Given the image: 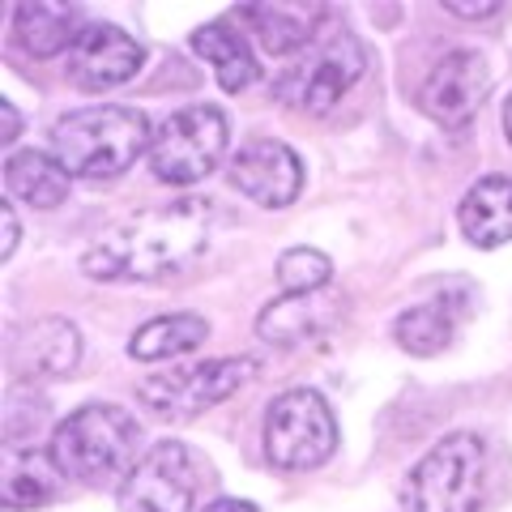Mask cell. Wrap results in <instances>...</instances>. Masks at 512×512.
I'll list each match as a JSON object with an SVG mask.
<instances>
[{"mask_svg":"<svg viewBox=\"0 0 512 512\" xmlns=\"http://www.w3.org/2000/svg\"><path fill=\"white\" fill-rule=\"evenodd\" d=\"M214 205L184 197L171 205L128 214L82 256V269L99 282H163L180 278L210 248Z\"/></svg>","mask_w":512,"mask_h":512,"instance_id":"1","label":"cell"},{"mask_svg":"<svg viewBox=\"0 0 512 512\" xmlns=\"http://www.w3.org/2000/svg\"><path fill=\"white\" fill-rule=\"evenodd\" d=\"M154 141L150 120L137 107H86L56 120L52 150L60 167L82 180H111L128 171Z\"/></svg>","mask_w":512,"mask_h":512,"instance_id":"2","label":"cell"},{"mask_svg":"<svg viewBox=\"0 0 512 512\" xmlns=\"http://www.w3.org/2000/svg\"><path fill=\"white\" fill-rule=\"evenodd\" d=\"M141 427L128 410L111 402H90L73 410L52 436V461L60 474L82 478V483H103L137 466Z\"/></svg>","mask_w":512,"mask_h":512,"instance_id":"3","label":"cell"},{"mask_svg":"<svg viewBox=\"0 0 512 512\" xmlns=\"http://www.w3.org/2000/svg\"><path fill=\"white\" fill-rule=\"evenodd\" d=\"M487 448L470 431L444 436L410 474L414 512H483Z\"/></svg>","mask_w":512,"mask_h":512,"instance_id":"4","label":"cell"},{"mask_svg":"<svg viewBox=\"0 0 512 512\" xmlns=\"http://www.w3.org/2000/svg\"><path fill=\"white\" fill-rule=\"evenodd\" d=\"M367 56L363 43L346 26H320V35L303 47V56L282 69L278 77V99L295 103L303 111H329L342 103V94L363 77Z\"/></svg>","mask_w":512,"mask_h":512,"instance_id":"5","label":"cell"},{"mask_svg":"<svg viewBox=\"0 0 512 512\" xmlns=\"http://www.w3.org/2000/svg\"><path fill=\"white\" fill-rule=\"evenodd\" d=\"M222 150H227V116L210 103L180 107L158 124L150 141V167L163 184H197L218 167Z\"/></svg>","mask_w":512,"mask_h":512,"instance_id":"6","label":"cell"},{"mask_svg":"<svg viewBox=\"0 0 512 512\" xmlns=\"http://www.w3.org/2000/svg\"><path fill=\"white\" fill-rule=\"evenodd\" d=\"M338 448V423L316 389L282 393L265 414V453L278 470H312Z\"/></svg>","mask_w":512,"mask_h":512,"instance_id":"7","label":"cell"},{"mask_svg":"<svg viewBox=\"0 0 512 512\" xmlns=\"http://www.w3.org/2000/svg\"><path fill=\"white\" fill-rule=\"evenodd\" d=\"M252 372H256L252 359H210L192 367H171V372L141 380L137 397L163 419H192V414L227 402Z\"/></svg>","mask_w":512,"mask_h":512,"instance_id":"8","label":"cell"},{"mask_svg":"<svg viewBox=\"0 0 512 512\" xmlns=\"http://www.w3.org/2000/svg\"><path fill=\"white\" fill-rule=\"evenodd\" d=\"M197 461L180 440L154 444L120 483V512H192Z\"/></svg>","mask_w":512,"mask_h":512,"instance_id":"9","label":"cell"},{"mask_svg":"<svg viewBox=\"0 0 512 512\" xmlns=\"http://www.w3.org/2000/svg\"><path fill=\"white\" fill-rule=\"evenodd\" d=\"M491 90V73H487V60L478 52H453L444 56L431 77L419 90V103L431 120H440L444 128H461L474 120V111L483 107Z\"/></svg>","mask_w":512,"mask_h":512,"instance_id":"10","label":"cell"},{"mask_svg":"<svg viewBox=\"0 0 512 512\" xmlns=\"http://www.w3.org/2000/svg\"><path fill=\"white\" fill-rule=\"evenodd\" d=\"M231 184L252 197L256 205H269V210H282L299 197L303 184V167L291 146L282 141H248L244 150L231 158Z\"/></svg>","mask_w":512,"mask_h":512,"instance_id":"11","label":"cell"},{"mask_svg":"<svg viewBox=\"0 0 512 512\" xmlns=\"http://www.w3.org/2000/svg\"><path fill=\"white\" fill-rule=\"evenodd\" d=\"M141 52L137 39H128L120 26H86L77 35L73 52H69V77L86 90H111V86H124L128 77H137Z\"/></svg>","mask_w":512,"mask_h":512,"instance_id":"12","label":"cell"},{"mask_svg":"<svg viewBox=\"0 0 512 512\" xmlns=\"http://www.w3.org/2000/svg\"><path fill=\"white\" fill-rule=\"evenodd\" d=\"M77 359H82V338L69 320L47 316L22 329V338L13 342V367L22 376H69Z\"/></svg>","mask_w":512,"mask_h":512,"instance_id":"13","label":"cell"},{"mask_svg":"<svg viewBox=\"0 0 512 512\" xmlns=\"http://www.w3.org/2000/svg\"><path fill=\"white\" fill-rule=\"evenodd\" d=\"M244 26H252L256 43L265 47L269 56H291L303 52L325 26V9L316 5H248L235 13Z\"/></svg>","mask_w":512,"mask_h":512,"instance_id":"14","label":"cell"},{"mask_svg":"<svg viewBox=\"0 0 512 512\" xmlns=\"http://www.w3.org/2000/svg\"><path fill=\"white\" fill-rule=\"evenodd\" d=\"M342 299L338 295H325V291H308V295H286L274 299L269 308L256 320V333L269 342V346H299L316 338L320 329L338 316Z\"/></svg>","mask_w":512,"mask_h":512,"instance_id":"15","label":"cell"},{"mask_svg":"<svg viewBox=\"0 0 512 512\" xmlns=\"http://www.w3.org/2000/svg\"><path fill=\"white\" fill-rule=\"evenodd\" d=\"M461 231L478 248H500L512 239V180L508 175H487L461 197Z\"/></svg>","mask_w":512,"mask_h":512,"instance_id":"16","label":"cell"},{"mask_svg":"<svg viewBox=\"0 0 512 512\" xmlns=\"http://www.w3.org/2000/svg\"><path fill=\"white\" fill-rule=\"evenodd\" d=\"M466 316V291L461 295H436L431 303H419V308H406L393 325V338L402 342L410 355H436L448 342L457 338V325Z\"/></svg>","mask_w":512,"mask_h":512,"instance_id":"17","label":"cell"},{"mask_svg":"<svg viewBox=\"0 0 512 512\" xmlns=\"http://www.w3.org/2000/svg\"><path fill=\"white\" fill-rule=\"evenodd\" d=\"M13 35H18V43L26 47L30 56H56L73 43H77V9L73 5H52V0H26V5L13 9Z\"/></svg>","mask_w":512,"mask_h":512,"instance_id":"18","label":"cell"},{"mask_svg":"<svg viewBox=\"0 0 512 512\" xmlns=\"http://www.w3.org/2000/svg\"><path fill=\"white\" fill-rule=\"evenodd\" d=\"M5 184L18 201L52 210L69 197V171L60 167V158L39 154V150H22L5 158Z\"/></svg>","mask_w":512,"mask_h":512,"instance_id":"19","label":"cell"},{"mask_svg":"<svg viewBox=\"0 0 512 512\" xmlns=\"http://www.w3.org/2000/svg\"><path fill=\"white\" fill-rule=\"evenodd\" d=\"M56 461L35 448H5V478H0V500L5 508H39L56 495Z\"/></svg>","mask_w":512,"mask_h":512,"instance_id":"20","label":"cell"},{"mask_svg":"<svg viewBox=\"0 0 512 512\" xmlns=\"http://www.w3.org/2000/svg\"><path fill=\"white\" fill-rule=\"evenodd\" d=\"M192 47H197V56H205L214 64L222 90L239 94L244 86H252L256 77V60L248 52V39L235 35L227 22H210V26H197L192 30Z\"/></svg>","mask_w":512,"mask_h":512,"instance_id":"21","label":"cell"},{"mask_svg":"<svg viewBox=\"0 0 512 512\" xmlns=\"http://www.w3.org/2000/svg\"><path fill=\"white\" fill-rule=\"evenodd\" d=\"M205 338H210V325H205L201 316L192 312H175V316H158L150 325H141L133 333V359L141 363H158V359H175V355H188V350H197Z\"/></svg>","mask_w":512,"mask_h":512,"instance_id":"22","label":"cell"},{"mask_svg":"<svg viewBox=\"0 0 512 512\" xmlns=\"http://www.w3.org/2000/svg\"><path fill=\"white\" fill-rule=\"evenodd\" d=\"M329 278H333V265H329V256L316 248H291L278 261V282L286 286V295L325 291Z\"/></svg>","mask_w":512,"mask_h":512,"instance_id":"23","label":"cell"},{"mask_svg":"<svg viewBox=\"0 0 512 512\" xmlns=\"http://www.w3.org/2000/svg\"><path fill=\"white\" fill-rule=\"evenodd\" d=\"M444 9H448V13H461V18H491V13H500V5H495V0H487V5H457V0H448Z\"/></svg>","mask_w":512,"mask_h":512,"instance_id":"24","label":"cell"},{"mask_svg":"<svg viewBox=\"0 0 512 512\" xmlns=\"http://www.w3.org/2000/svg\"><path fill=\"white\" fill-rule=\"evenodd\" d=\"M13 248H18V214H13V205H5V248H0V256H13Z\"/></svg>","mask_w":512,"mask_h":512,"instance_id":"25","label":"cell"},{"mask_svg":"<svg viewBox=\"0 0 512 512\" xmlns=\"http://www.w3.org/2000/svg\"><path fill=\"white\" fill-rule=\"evenodd\" d=\"M0 116H5V146H9V141H18V111H13V103H0Z\"/></svg>","mask_w":512,"mask_h":512,"instance_id":"26","label":"cell"},{"mask_svg":"<svg viewBox=\"0 0 512 512\" xmlns=\"http://www.w3.org/2000/svg\"><path fill=\"white\" fill-rule=\"evenodd\" d=\"M205 512H256L248 500H218V504H210Z\"/></svg>","mask_w":512,"mask_h":512,"instance_id":"27","label":"cell"},{"mask_svg":"<svg viewBox=\"0 0 512 512\" xmlns=\"http://www.w3.org/2000/svg\"><path fill=\"white\" fill-rule=\"evenodd\" d=\"M504 133H508V141H512V94H508V107H504Z\"/></svg>","mask_w":512,"mask_h":512,"instance_id":"28","label":"cell"}]
</instances>
